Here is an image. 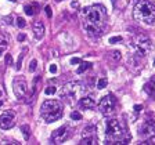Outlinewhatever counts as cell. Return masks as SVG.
Returning <instances> with one entry per match:
<instances>
[{"mask_svg": "<svg viewBox=\"0 0 155 145\" xmlns=\"http://www.w3.org/2000/svg\"><path fill=\"white\" fill-rule=\"evenodd\" d=\"M64 112V106L60 101L56 99H47L42 104V108H40V113H42V118L46 120L47 123H53L58 119H61Z\"/></svg>", "mask_w": 155, "mask_h": 145, "instance_id": "cell-4", "label": "cell"}, {"mask_svg": "<svg viewBox=\"0 0 155 145\" xmlns=\"http://www.w3.org/2000/svg\"><path fill=\"white\" fill-rule=\"evenodd\" d=\"M96 141H97V140L82 138V140H80V142H79V144H80V145H87V144H89V145H93V144H96Z\"/></svg>", "mask_w": 155, "mask_h": 145, "instance_id": "cell-23", "label": "cell"}, {"mask_svg": "<svg viewBox=\"0 0 155 145\" xmlns=\"http://www.w3.org/2000/svg\"><path fill=\"white\" fill-rule=\"evenodd\" d=\"M2 105H3V102H2V101H0V106H2Z\"/></svg>", "mask_w": 155, "mask_h": 145, "instance_id": "cell-39", "label": "cell"}, {"mask_svg": "<svg viewBox=\"0 0 155 145\" xmlns=\"http://www.w3.org/2000/svg\"><path fill=\"white\" fill-rule=\"evenodd\" d=\"M133 18L144 25H154L155 24V4L150 0H139L133 7Z\"/></svg>", "mask_w": 155, "mask_h": 145, "instance_id": "cell-3", "label": "cell"}, {"mask_svg": "<svg viewBox=\"0 0 155 145\" xmlns=\"http://www.w3.org/2000/svg\"><path fill=\"white\" fill-rule=\"evenodd\" d=\"M85 15V27L86 32L92 36H101L102 35V25L105 21V10L101 6H92L83 8Z\"/></svg>", "mask_w": 155, "mask_h": 145, "instance_id": "cell-1", "label": "cell"}, {"mask_svg": "<svg viewBox=\"0 0 155 145\" xmlns=\"http://www.w3.org/2000/svg\"><path fill=\"white\" fill-rule=\"evenodd\" d=\"M57 2H61V0H57Z\"/></svg>", "mask_w": 155, "mask_h": 145, "instance_id": "cell-41", "label": "cell"}, {"mask_svg": "<svg viewBox=\"0 0 155 145\" xmlns=\"http://www.w3.org/2000/svg\"><path fill=\"white\" fill-rule=\"evenodd\" d=\"M4 24H7V25H13L14 21H13V15H8V17H4Z\"/></svg>", "mask_w": 155, "mask_h": 145, "instance_id": "cell-29", "label": "cell"}, {"mask_svg": "<svg viewBox=\"0 0 155 145\" xmlns=\"http://www.w3.org/2000/svg\"><path fill=\"white\" fill-rule=\"evenodd\" d=\"M90 65H92L90 62H80L79 66H78V69H76V73H79V75H80V73H83L86 69H89Z\"/></svg>", "mask_w": 155, "mask_h": 145, "instance_id": "cell-18", "label": "cell"}, {"mask_svg": "<svg viewBox=\"0 0 155 145\" xmlns=\"http://www.w3.org/2000/svg\"><path fill=\"white\" fill-rule=\"evenodd\" d=\"M6 65H13V55L6 54Z\"/></svg>", "mask_w": 155, "mask_h": 145, "instance_id": "cell-30", "label": "cell"}, {"mask_svg": "<svg viewBox=\"0 0 155 145\" xmlns=\"http://www.w3.org/2000/svg\"><path fill=\"white\" fill-rule=\"evenodd\" d=\"M107 86H108V80H107L105 77H101V79L97 80V89H98V90L105 89Z\"/></svg>", "mask_w": 155, "mask_h": 145, "instance_id": "cell-20", "label": "cell"}, {"mask_svg": "<svg viewBox=\"0 0 155 145\" xmlns=\"http://www.w3.org/2000/svg\"><path fill=\"white\" fill-rule=\"evenodd\" d=\"M13 90H14V94H15L17 99H24V97H25V94H27V90H28V84H27L25 77H22V76H17V77H14Z\"/></svg>", "mask_w": 155, "mask_h": 145, "instance_id": "cell-8", "label": "cell"}, {"mask_svg": "<svg viewBox=\"0 0 155 145\" xmlns=\"http://www.w3.org/2000/svg\"><path fill=\"white\" fill-rule=\"evenodd\" d=\"M10 2H15V0H10Z\"/></svg>", "mask_w": 155, "mask_h": 145, "instance_id": "cell-40", "label": "cell"}, {"mask_svg": "<svg viewBox=\"0 0 155 145\" xmlns=\"http://www.w3.org/2000/svg\"><path fill=\"white\" fill-rule=\"evenodd\" d=\"M36 65H37V61L36 59H32L29 64V72H33V71L36 69Z\"/></svg>", "mask_w": 155, "mask_h": 145, "instance_id": "cell-27", "label": "cell"}, {"mask_svg": "<svg viewBox=\"0 0 155 145\" xmlns=\"http://www.w3.org/2000/svg\"><path fill=\"white\" fill-rule=\"evenodd\" d=\"M121 57H122V54H121V51H118V50H115V51H112V53H111V58L115 59V61H119V59H121Z\"/></svg>", "mask_w": 155, "mask_h": 145, "instance_id": "cell-24", "label": "cell"}, {"mask_svg": "<svg viewBox=\"0 0 155 145\" xmlns=\"http://www.w3.org/2000/svg\"><path fill=\"white\" fill-rule=\"evenodd\" d=\"M140 135L144 137V140H150L155 137V120L148 119L143 123L141 129H140Z\"/></svg>", "mask_w": 155, "mask_h": 145, "instance_id": "cell-10", "label": "cell"}, {"mask_svg": "<svg viewBox=\"0 0 155 145\" xmlns=\"http://www.w3.org/2000/svg\"><path fill=\"white\" fill-rule=\"evenodd\" d=\"M105 134L108 144H128L129 141L126 126L119 119H109L107 122Z\"/></svg>", "mask_w": 155, "mask_h": 145, "instance_id": "cell-2", "label": "cell"}, {"mask_svg": "<svg viewBox=\"0 0 155 145\" xmlns=\"http://www.w3.org/2000/svg\"><path fill=\"white\" fill-rule=\"evenodd\" d=\"M79 104H80V106H83V108H86V109H92L97 105L96 97L93 96V94H90V96H85L79 99Z\"/></svg>", "mask_w": 155, "mask_h": 145, "instance_id": "cell-12", "label": "cell"}, {"mask_svg": "<svg viewBox=\"0 0 155 145\" xmlns=\"http://www.w3.org/2000/svg\"><path fill=\"white\" fill-rule=\"evenodd\" d=\"M82 138H89V140H96V126H86L82 131Z\"/></svg>", "mask_w": 155, "mask_h": 145, "instance_id": "cell-14", "label": "cell"}, {"mask_svg": "<svg viewBox=\"0 0 155 145\" xmlns=\"http://www.w3.org/2000/svg\"><path fill=\"white\" fill-rule=\"evenodd\" d=\"M132 47L134 49V51L141 57H147L152 50V42L148 36L145 35H140L134 39V42L132 43Z\"/></svg>", "mask_w": 155, "mask_h": 145, "instance_id": "cell-5", "label": "cell"}, {"mask_svg": "<svg viewBox=\"0 0 155 145\" xmlns=\"http://www.w3.org/2000/svg\"><path fill=\"white\" fill-rule=\"evenodd\" d=\"M134 111H136V112H140V111H141V105H136L134 106Z\"/></svg>", "mask_w": 155, "mask_h": 145, "instance_id": "cell-35", "label": "cell"}, {"mask_svg": "<svg viewBox=\"0 0 155 145\" xmlns=\"http://www.w3.org/2000/svg\"><path fill=\"white\" fill-rule=\"evenodd\" d=\"M15 25L20 28V29H22V28L27 25V22H25V20H24L22 17H18V18L15 20Z\"/></svg>", "mask_w": 155, "mask_h": 145, "instance_id": "cell-21", "label": "cell"}, {"mask_svg": "<svg viewBox=\"0 0 155 145\" xmlns=\"http://www.w3.org/2000/svg\"><path fill=\"white\" fill-rule=\"evenodd\" d=\"M80 62H82V59H80V58H76V57L71 59V64H72V65H76V64H80Z\"/></svg>", "mask_w": 155, "mask_h": 145, "instance_id": "cell-33", "label": "cell"}, {"mask_svg": "<svg viewBox=\"0 0 155 145\" xmlns=\"http://www.w3.org/2000/svg\"><path fill=\"white\" fill-rule=\"evenodd\" d=\"M144 91L147 93L148 96H151V97L155 98V83L148 82L147 84H144Z\"/></svg>", "mask_w": 155, "mask_h": 145, "instance_id": "cell-16", "label": "cell"}, {"mask_svg": "<svg viewBox=\"0 0 155 145\" xmlns=\"http://www.w3.org/2000/svg\"><path fill=\"white\" fill-rule=\"evenodd\" d=\"M154 65H155V61H154Z\"/></svg>", "mask_w": 155, "mask_h": 145, "instance_id": "cell-42", "label": "cell"}, {"mask_svg": "<svg viewBox=\"0 0 155 145\" xmlns=\"http://www.w3.org/2000/svg\"><path fill=\"white\" fill-rule=\"evenodd\" d=\"M83 93V84L80 82H68L64 84L61 90V96L69 97V98H78Z\"/></svg>", "mask_w": 155, "mask_h": 145, "instance_id": "cell-6", "label": "cell"}, {"mask_svg": "<svg viewBox=\"0 0 155 145\" xmlns=\"http://www.w3.org/2000/svg\"><path fill=\"white\" fill-rule=\"evenodd\" d=\"M115 108H116V98L112 96V94H107V96H104L101 98V101H100V104H98L100 112H101L102 115H105V116L114 113Z\"/></svg>", "mask_w": 155, "mask_h": 145, "instance_id": "cell-7", "label": "cell"}, {"mask_svg": "<svg viewBox=\"0 0 155 145\" xmlns=\"http://www.w3.org/2000/svg\"><path fill=\"white\" fill-rule=\"evenodd\" d=\"M150 82H152V83H155V76H152V77H151V80H150Z\"/></svg>", "mask_w": 155, "mask_h": 145, "instance_id": "cell-37", "label": "cell"}, {"mask_svg": "<svg viewBox=\"0 0 155 145\" xmlns=\"http://www.w3.org/2000/svg\"><path fill=\"white\" fill-rule=\"evenodd\" d=\"M10 44V36L6 32H0V54H3Z\"/></svg>", "mask_w": 155, "mask_h": 145, "instance_id": "cell-15", "label": "cell"}, {"mask_svg": "<svg viewBox=\"0 0 155 145\" xmlns=\"http://www.w3.org/2000/svg\"><path fill=\"white\" fill-rule=\"evenodd\" d=\"M17 39H18V42H24V40H25V35H22V33H21V35H18V37H17Z\"/></svg>", "mask_w": 155, "mask_h": 145, "instance_id": "cell-34", "label": "cell"}, {"mask_svg": "<svg viewBox=\"0 0 155 145\" xmlns=\"http://www.w3.org/2000/svg\"><path fill=\"white\" fill-rule=\"evenodd\" d=\"M72 7H73V8L79 7V3H78V2H72Z\"/></svg>", "mask_w": 155, "mask_h": 145, "instance_id": "cell-36", "label": "cell"}, {"mask_svg": "<svg viewBox=\"0 0 155 145\" xmlns=\"http://www.w3.org/2000/svg\"><path fill=\"white\" fill-rule=\"evenodd\" d=\"M49 71H50V73H57L58 68H57L56 64H51V65H50V68H49Z\"/></svg>", "mask_w": 155, "mask_h": 145, "instance_id": "cell-31", "label": "cell"}, {"mask_svg": "<svg viewBox=\"0 0 155 145\" xmlns=\"http://www.w3.org/2000/svg\"><path fill=\"white\" fill-rule=\"evenodd\" d=\"M15 125V113L13 111H4L0 115V129L8 130Z\"/></svg>", "mask_w": 155, "mask_h": 145, "instance_id": "cell-9", "label": "cell"}, {"mask_svg": "<svg viewBox=\"0 0 155 145\" xmlns=\"http://www.w3.org/2000/svg\"><path fill=\"white\" fill-rule=\"evenodd\" d=\"M71 119H72V120H80V119H82V115H80L79 112H72L71 113Z\"/></svg>", "mask_w": 155, "mask_h": 145, "instance_id": "cell-28", "label": "cell"}, {"mask_svg": "<svg viewBox=\"0 0 155 145\" xmlns=\"http://www.w3.org/2000/svg\"><path fill=\"white\" fill-rule=\"evenodd\" d=\"M24 55H25V54H22V53H21V54H20V57H18V61H17V65H15V68H17V69H18V71L21 69V65H22Z\"/></svg>", "mask_w": 155, "mask_h": 145, "instance_id": "cell-25", "label": "cell"}, {"mask_svg": "<svg viewBox=\"0 0 155 145\" xmlns=\"http://www.w3.org/2000/svg\"><path fill=\"white\" fill-rule=\"evenodd\" d=\"M56 91H57V87L49 86L46 90H44V94H46V96H53V94H56Z\"/></svg>", "mask_w": 155, "mask_h": 145, "instance_id": "cell-22", "label": "cell"}, {"mask_svg": "<svg viewBox=\"0 0 155 145\" xmlns=\"http://www.w3.org/2000/svg\"><path fill=\"white\" fill-rule=\"evenodd\" d=\"M119 42H122V37H121V36H114V37H109V43H111V44L119 43Z\"/></svg>", "mask_w": 155, "mask_h": 145, "instance_id": "cell-26", "label": "cell"}, {"mask_svg": "<svg viewBox=\"0 0 155 145\" xmlns=\"http://www.w3.org/2000/svg\"><path fill=\"white\" fill-rule=\"evenodd\" d=\"M32 29H33L35 39H37V40L43 39V36H44V25H43L42 21H35L32 25Z\"/></svg>", "mask_w": 155, "mask_h": 145, "instance_id": "cell-13", "label": "cell"}, {"mask_svg": "<svg viewBox=\"0 0 155 145\" xmlns=\"http://www.w3.org/2000/svg\"><path fill=\"white\" fill-rule=\"evenodd\" d=\"M36 8H37V4H28V6H25V14L27 15H33L36 13Z\"/></svg>", "mask_w": 155, "mask_h": 145, "instance_id": "cell-17", "label": "cell"}, {"mask_svg": "<svg viewBox=\"0 0 155 145\" xmlns=\"http://www.w3.org/2000/svg\"><path fill=\"white\" fill-rule=\"evenodd\" d=\"M69 135H71L69 127H68V126H63V127L54 130L53 134H51V140H53L56 144H63L65 140L69 138Z\"/></svg>", "mask_w": 155, "mask_h": 145, "instance_id": "cell-11", "label": "cell"}, {"mask_svg": "<svg viewBox=\"0 0 155 145\" xmlns=\"http://www.w3.org/2000/svg\"><path fill=\"white\" fill-rule=\"evenodd\" d=\"M44 10H46V14H47V17H49V18H51V17H53V11H51V7H50V6H46V8H44Z\"/></svg>", "mask_w": 155, "mask_h": 145, "instance_id": "cell-32", "label": "cell"}, {"mask_svg": "<svg viewBox=\"0 0 155 145\" xmlns=\"http://www.w3.org/2000/svg\"><path fill=\"white\" fill-rule=\"evenodd\" d=\"M21 131H22V134H24V138H25V140H29V137H31V129H29V126H28V125H24L22 127H21Z\"/></svg>", "mask_w": 155, "mask_h": 145, "instance_id": "cell-19", "label": "cell"}, {"mask_svg": "<svg viewBox=\"0 0 155 145\" xmlns=\"http://www.w3.org/2000/svg\"><path fill=\"white\" fill-rule=\"evenodd\" d=\"M2 96H3V93H2V90H0V98H2Z\"/></svg>", "mask_w": 155, "mask_h": 145, "instance_id": "cell-38", "label": "cell"}]
</instances>
